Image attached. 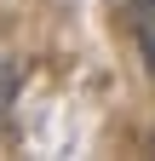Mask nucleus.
Listing matches in <instances>:
<instances>
[{"label": "nucleus", "mask_w": 155, "mask_h": 161, "mask_svg": "<svg viewBox=\"0 0 155 161\" xmlns=\"http://www.w3.org/2000/svg\"><path fill=\"white\" fill-rule=\"evenodd\" d=\"M132 40H138V52H144V69L155 75V0H138V6H132Z\"/></svg>", "instance_id": "obj_1"}, {"label": "nucleus", "mask_w": 155, "mask_h": 161, "mask_svg": "<svg viewBox=\"0 0 155 161\" xmlns=\"http://www.w3.org/2000/svg\"><path fill=\"white\" fill-rule=\"evenodd\" d=\"M12 98H17V64H12V58H0V121H6Z\"/></svg>", "instance_id": "obj_2"}]
</instances>
